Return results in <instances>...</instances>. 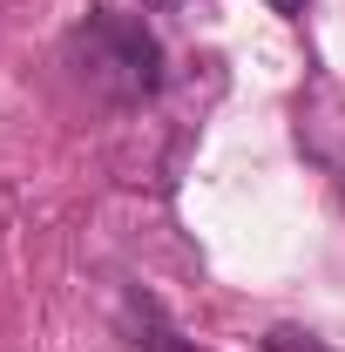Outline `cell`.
<instances>
[{
	"instance_id": "1",
	"label": "cell",
	"mask_w": 345,
	"mask_h": 352,
	"mask_svg": "<svg viewBox=\"0 0 345 352\" xmlns=\"http://www.w3.org/2000/svg\"><path fill=\"white\" fill-rule=\"evenodd\" d=\"M75 54H82V75L115 102L156 95V82H163V47H156V34L142 21H109L102 14V21H88L75 34Z\"/></svg>"
},
{
	"instance_id": "2",
	"label": "cell",
	"mask_w": 345,
	"mask_h": 352,
	"mask_svg": "<svg viewBox=\"0 0 345 352\" xmlns=\"http://www.w3.org/2000/svg\"><path fill=\"white\" fill-rule=\"evenodd\" d=\"M264 346H271V352H325L318 339H311V332H298V325H278V332H271Z\"/></svg>"
},
{
	"instance_id": "3",
	"label": "cell",
	"mask_w": 345,
	"mask_h": 352,
	"mask_svg": "<svg viewBox=\"0 0 345 352\" xmlns=\"http://www.w3.org/2000/svg\"><path fill=\"white\" fill-rule=\"evenodd\" d=\"M271 7H278V14H298V7H304V0H271Z\"/></svg>"
},
{
	"instance_id": "4",
	"label": "cell",
	"mask_w": 345,
	"mask_h": 352,
	"mask_svg": "<svg viewBox=\"0 0 345 352\" xmlns=\"http://www.w3.org/2000/svg\"><path fill=\"white\" fill-rule=\"evenodd\" d=\"M142 7H176V0H142Z\"/></svg>"
}]
</instances>
